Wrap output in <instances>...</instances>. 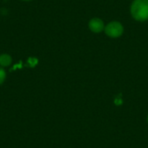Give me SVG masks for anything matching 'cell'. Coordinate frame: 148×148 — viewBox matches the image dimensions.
Returning <instances> with one entry per match:
<instances>
[{"label": "cell", "mask_w": 148, "mask_h": 148, "mask_svg": "<svg viewBox=\"0 0 148 148\" xmlns=\"http://www.w3.org/2000/svg\"><path fill=\"white\" fill-rule=\"evenodd\" d=\"M88 27H89L90 30L94 33H100L105 29L103 21L100 18H97V17L92 18L89 21Z\"/></svg>", "instance_id": "3"}, {"label": "cell", "mask_w": 148, "mask_h": 148, "mask_svg": "<svg viewBox=\"0 0 148 148\" xmlns=\"http://www.w3.org/2000/svg\"><path fill=\"white\" fill-rule=\"evenodd\" d=\"M12 58L8 54H2L0 55V66L3 67H8L11 64Z\"/></svg>", "instance_id": "4"}, {"label": "cell", "mask_w": 148, "mask_h": 148, "mask_svg": "<svg viewBox=\"0 0 148 148\" xmlns=\"http://www.w3.org/2000/svg\"><path fill=\"white\" fill-rule=\"evenodd\" d=\"M131 14L136 21L148 20V0H134L131 6Z\"/></svg>", "instance_id": "1"}, {"label": "cell", "mask_w": 148, "mask_h": 148, "mask_svg": "<svg viewBox=\"0 0 148 148\" xmlns=\"http://www.w3.org/2000/svg\"><path fill=\"white\" fill-rule=\"evenodd\" d=\"M5 79H6V72L2 67H0V85L5 81Z\"/></svg>", "instance_id": "5"}, {"label": "cell", "mask_w": 148, "mask_h": 148, "mask_svg": "<svg viewBox=\"0 0 148 148\" xmlns=\"http://www.w3.org/2000/svg\"><path fill=\"white\" fill-rule=\"evenodd\" d=\"M105 33L108 36L112 37V38H117L120 37L124 31L123 29V25L117 21H113L111 23H109L108 24H107V26H105Z\"/></svg>", "instance_id": "2"}, {"label": "cell", "mask_w": 148, "mask_h": 148, "mask_svg": "<svg viewBox=\"0 0 148 148\" xmlns=\"http://www.w3.org/2000/svg\"><path fill=\"white\" fill-rule=\"evenodd\" d=\"M23 1H30V0H23Z\"/></svg>", "instance_id": "6"}, {"label": "cell", "mask_w": 148, "mask_h": 148, "mask_svg": "<svg viewBox=\"0 0 148 148\" xmlns=\"http://www.w3.org/2000/svg\"><path fill=\"white\" fill-rule=\"evenodd\" d=\"M147 123H148V116H147Z\"/></svg>", "instance_id": "7"}]
</instances>
